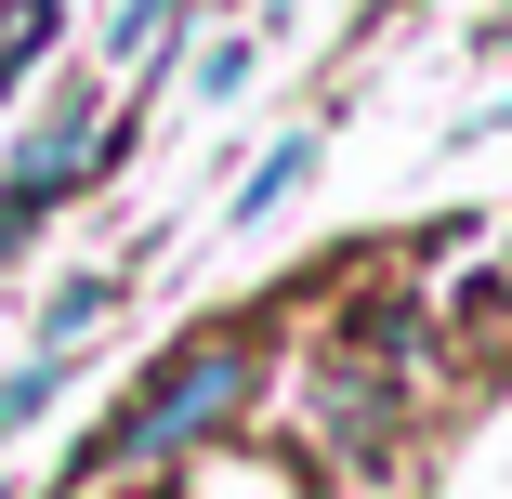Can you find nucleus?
I'll return each mask as SVG.
<instances>
[{
    "mask_svg": "<svg viewBox=\"0 0 512 499\" xmlns=\"http://www.w3.org/2000/svg\"><path fill=\"white\" fill-rule=\"evenodd\" d=\"M250 381H263V342H250V329H197V342L132 394V408L79 447L66 499H79V486H106V473H145V460H171V447H197V434H224V421L250 408Z\"/></svg>",
    "mask_w": 512,
    "mask_h": 499,
    "instance_id": "obj_1",
    "label": "nucleus"
},
{
    "mask_svg": "<svg viewBox=\"0 0 512 499\" xmlns=\"http://www.w3.org/2000/svg\"><path fill=\"white\" fill-rule=\"evenodd\" d=\"M499 27H512V14H499Z\"/></svg>",
    "mask_w": 512,
    "mask_h": 499,
    "instance_id": "obj_7",
    "label": "nucleus"
},
{
    "mask_svg": "<svg viewBox=\"0 0 512 499\" xmlns=\"http://www.w3.org/2000/svg\"><path fill=\"white\" fill-rule=\"evenodd\" d=\"M92 158H106V106H92V92H66V106L14 145V171H0V237H27V224L53 211V197H66Z\"/></svg>",
    "mask_w": 512,
    "mask_h": 499,
    "instance_id": "obj_2",
    "label": "nucleus"
},
{
    "mask_svg": "<svg viewBox=\"0 0 512 499\" xmlns=\"http://www.w3.org/2000/svg\"><path fill=\"white\" fill-rule=\"evenodd\" d=\"M106 303H119L106 276H79V289H53V355H79L92 329H106Z\"/></svg>",
    "mask_w": 512,
    "mask_h": 499,
    "instance_id": "obj_6",
    "label": "nucleus"
},
{
    "mask_svg": "<svg viewBox=\"0 0 512 499\" xmlns=\"http://www.w3.org/2000/svg\"><path fill=\"white\" fill-rule=\"evenodd\" d=\"M302 171H316V132H289V145H276V158L250 171V197H237V224H263V211H276V197H289Z\"/></svg>",
    "mask_w": 512,
    "mask_h": 499,
    "instance_id": "obj_5",
    "label": "nucleus"
},
{
    "mask_svg": "<svg viewBox=\"0 0 512 499\" xmlns=\"http://www.w3.org/2000/svg\"><path fill=\"white\" fill-rule=\"evenodd\" d=\"M316 421H329V447H381V434H394V421H381V368H368V355L316 381Z\"/></svg>",
    "mask_w": 512,
    "mask_h": 499,
    "instance_id": "obj_3",
    "label": "nucleus"
},
{
    "mask_svg": "<svg viewBox=\"0 0 512 499\" xmlns=\"http://www.w3.org/2000/svg\"><path fill=\"white\" fill-rule=\"evenodd\" d=\"M53 27H66V0H0V79H27L53 53Z\"/></svg>",
    "mask_w": 512,
    "mask_h": 499,
    "instance_id": "obj_4",
    "label": "nucleus"
}]
</instances>
